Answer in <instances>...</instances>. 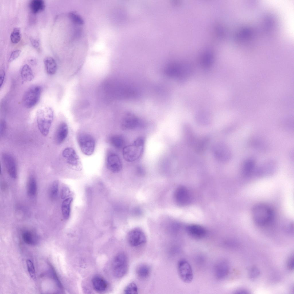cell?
<instances>
[{"label": "cell", "mask_w": 294, "mask_h": 294, "mask_svg": "<svg viewBox=\"0 0 294 294\" xmlns=\"http://www.w3.org/2000/svg\"><path fill=\"white\" fill-rule=\"evenodd\" d=\"M253 219L256 224L261 226L269 224L274 216L272 209L269 205L264 204H258L254 206L252 211Z\"/></svg>", "instance_id": "6da1fadb"}, {"label": "cell", "mask_w": 294, "mask_h": 294, "mask_svg": "<svg viewBox=\"0 0 294 294\" xmlns=\"http://www.w3.org/2000/svg\"><path fill=\"white\" fill-rule=\"evenodd\" d=\"M144 138L139 137L131 144L125 146L123 148V155L125 160L131 162L140 159L144 152Z\"/></svg>", "instance_id": "7a4b0ae2"}, {"label": "cell", "mask_w": 294, "mask_h": 294, "mask_svg": "<svg viewBox=\"0 0 294 294\" xmlns=\"http://www.w3.org/2000/svg\"><path fill=\"white\" fill-rule=\"evenodd\" d=\"M53 117V110L50 107H43L38 111L37 113L38 127L43 136H46L49 134Z\"/></svg>", "instance_id": "3957f363"}, {"label": "cell", "mask_w": 294, "mask_h": 294, "mask_svg": "<svg viewBox=\"0 0 294 294\" xmlns=\"http://www.w3.org/2000/svg\"><path fill=\"white\" fill-rule=\"evenodd\" d=\"M128 257L124 252L118 254L114 257L112 263V270L114 276L121 278L127 272L128 269Z\"/></svg>", "instance_id": "277c9868"}, {"label": "cell", "mask_w": 294, "mask_h": 294, "mask_svg": "<svg viewBox=\"0 0 294 294\" xmlns=\"http://www.w3.org/2000/svg\"><path fill=\"white\" fill-rule=\"evenodd\" d=\"M41 93V88L38 86H35L29 88L26 91L22 98V102L26 108H30L35 106L38 102Z\"/></svg>", "instance_id": "5b68a950"}, {"label": "cell", "mask_w": 294, "mask_h": 294, "mask_svg": "<svg viewBox=\"0 0 294 294\" xmlns=\"http://www.w3.org/2000/svg\"><path fill=\"white\" fill-rule=\"evenodd\" d=\"M79 146L82 152L85 155L90 156L93 153L95 148V142L90 135L82 133L78 138Z\"/></svg>", "instance_id": "8992f818"}, {"label": "cell", "mask_w": 294, "mask_h": 294, "mask_svg": "<svg viewBox=\"0 0 294 294\" xmlns=\"http://www.w3.org/2000/svg\"><path fill=\"white\" fill-rule=\"evenodd\" d=\"M127 239L129 244L134 247L141 246L146 241V237L144 232L138 227L133 229L129 231Z\"/></svg>", "instance_id": "52a82bcc"}, {"label": "cell", "mask_w": 294, "mask_h": 294, "mask_svg": "<svg viewBox=\"0 0 294 294\" xmlns=\"http://www.w3.org/2000/svg\"><path fill=\"white\" fill-rule=\"evenodd\" d=\"M144 121L131 113H128L123 118L121 124V128L129 130L142 128L145 126Z\"/></svg>", "instance_id": "ba28073f"}, {"label": "cell", "mask_w": 294, "mask_h": 294, "mask_svg": "<svg viewBox=\"0 0 294 294\" xmlns=\"http://www.w3.org/2000/svg\"><path fill=\"white\" fill-rule=\"evenodd\" d=\"M177 269L179 276L184 282H191L194 278L192 268L188 262L186 260H180L177 265Z\"/></svg>", "instance_id": "9c48e42d"}, {"label": "cell", "mask_w": 294, "mask_h": 294, "mask_svg": "<svg viewBox=\"0 0 294 294\" xmlns=\"http://www.w3.org/2000/svg\"><path fill=\"white\" fill-rule=\"evenodd\" d=\"M3 160L5 166L9 175L13 179L17 177V169L15 160L11 154L5 153L2 156Z\"/></svg>", "instance_id": "30bf717a"}, {"label": "cell", "mask_w": 294, "mask_h": 294, "mask_svg": "<svg viewBox=\"0 0 294 294\" xmlns=\"http://www.w3.org/2000/svg\"><path fill=\"white\" fill-rule=\"evenodd\" d=\"M174 198L176 203L179 205H185L190 200V196L188 191L184 187H180L175 190Z\"/></svg>", "instance_id": "8fae6325"}, {"label": "cell", "mask_w": 294, "mask_h": 294, "mask_svg": "<svg viewBox=\"0 0 294 294\" xmlns=\"http://www.w3.org/2000/svg\"><path fill=\"white\" fill-rule=\"evenodd\" d=\"M62 155L69 165L74 167L79 166L80 164L79 158L73 148L67 147L63 151Z\"/></svg>", "instance_id": "7c38bea8"}, {"label": "cell", "mask_w": 294, "mask_h": 294, "mask_svg": "<svg viewBox=\"0 0 294 294\" xmlns=\"http://www.w3.org/2000/svg\"><path fill=\"white\" fill-rule=\"evenodd\" d=\"M107 168L113 173L120 172L122 168V163L119 156L115 154H112L107 158Z\"/></svg>", "instance_id": "4fadbf2b"}, {"label": "cell", "mask_w": 294, "mask_h": 294, "mask_svg": "<svg viewBox=\"0 0 294 294\" xmlns=\"http://www.w3.org/2000/svg\"><path fill=\"white\" fill-rule=\"evenodd\" d=\"M215 277L218 280H222L227 275L229 271V266L226 261L221 260L215 264L214 268Z\"/></svg>", "instance_id": "5bb4252c"}, {"label": "cell", "mask_w": 294, "mask_h": 294, "mask_svg": "<svg viewBox=\"0 0 294 294\" xmlns=\"http://www.w3.org/2000/svg\"><path fill=\"white\" fill-rule=\"evenodd\" d=\"M214 156L219 160L225 161L228 160L230 156L229 151L227 147L222 143L215 145L213 149Z\"/></svg>", "instance_id": "9a60e30c"}, {"label": "cell", "mask_w": 294, "mask_h": 294, "mask_svg": "<svg viewBox=\"0 0 294 294\" xmlns=\"http://www.w3.org/2000/svg\"><path fill=\"white\" fill-rule=\"evenodd\" d=\"M189 235L196 239H201L206 234V229L203 227L197 225H192L188 226L187 229Z\"/></svg>", "instance_id": "2e32d148"}, {"label": "cell", "mask_w": 294, "mask_h": 294, "mask_svg": "<svg viewBox=\"0 0 294 294\" xmlns=\"http://www.w3.org/2000/svg\"><path fill=\"white\" fill-rule=\"evenodd\" d=\"M68 133V128L65 122L60 123L58 125L55 134V140L58 144H61L65 140Z\"/></svg>", "instance_id": "e0dca14e"}, {"label": "cell", "mask_w": 294, "mask_h": 294, "mask_svg": "<svg viewBox=\"0 0 294 294\" xmlns=\"http://www.w3.org/2000/svg\"><path fill=\"white\" fill-rule=\"evenodd\" d=\"M92 283L94 289L98 292H102L105 291L107 287L106 281L100 276H95L92 278Z\"/></svg>", "instance_id": "ac0fdd59"}, {"label": "cell", "mask_w": 294, "mask_h": 294, "mask_svg": "<svg viewBox=\"0 0 294 294\" xmlns=\"http://www.w3.org/2000/svg\"><path fill=\"white\" fill-rule=\"evenodd\" d=\"M47 73L49 75H53L56 72L57 65L55 60L51 57L45 58L44 61Z\"/></svg>", "instance_id": "d6986e66"}, {"label": "cell", "mask_w": 294, "mask_h": 294, "mask_svg": "<svg viewBox=\"0 0 294 294\" xmlns=\"http://www.w3.org/2000/svg\"><path fill=\"white\" fill-rule=\"evenodd\" d=\"M73 200V198L69 197L65 199L62 202L61 209L62 214L64 218L67 220L70 216L71 206Z\"/></svg>", "instance_id": "ffe728a7"}, {"label": "cell", "mask_w": 294, "mask_h": 294, "mask_svg": "<svg viewBox=\"0 0 294 294\" xmlns=\"http://www.w3.org/2000/svg\"><path fill=\"white\" fill-rule=\"evenodd\" d=\"M20 75L22 80L25 82L31 81L34 78L32 69L28 65L26 64L24 65L22 67Z\"/></svg>", "instance_id": "44dd1931"}, {"label": "cell", "mask_w": 294, "mask_h": 294, "mask_svg": "<svg viewBox=\"0 0 294 294\" xmlns=\"http://www.w3.org/2000/svg\"><path fill=\"white\" fill-rule=\"evenodd\" d=\"M37 186L35 178L33 175L29 177L27 187V193L28 196L30 197H34L37 192Z\"/></svg>", "instance_id": "7402d4cb"}, {"label": "cell", "mask_w": 294, "mask_h": 294, "mask_svg": "<svg viewBox=\"0 0 294 294\" xmlns=\"http://www.w3.org/2000/svg\"><path fill=\"white\" fill-rule=\"evenodd\" d=\"M29 6L32 12L36 13L45 9V4L42 0H32L30 2Z\"/></svg>", "instance_id": "603a6c76"}, {"label": "cell", "mask_w": 294, "mask_h": 294, "mask_svg": "<svg viewBox=\"0 0 294 294\" xmlns=\"http://www.w3.org/2000/svg\"><path fill=\"white\" fill-rule=\"evenodd\" d=\"M136 272L139 278L144 279L147 278L149 275L150 269L148 265L142 264L138 266L136 269Z\"/></svg>", "instance_id": "cb8c5ba5"}, {"label": "cell", "mask_w": 294, "mask_h": 294, "mask_svg": "<svg viewBox=\"0 0 294 294\" xmlns=\"http://www.w3.org/2000/svg\"><path fill=\"white\" fill-rule=\"evenodd\" d=\"M111 144L115 148L120 149L123 148L125 143L124 138L121 136L115 135L113 136L110 139Z\"/></svg>", "instance_id": "d4e9b609"}, {"label": "cell", "mask_w": 294, "mask_h": 294, "mask_svg": "<svg viewBox=\"0 0 294 294\" xmlns=\"http://www.w3.org/2000/svg\"><path fill=\"white\" fill-rule=\"evenodd\" d=\"M22 238L24 242L27 244L34 245L37 243L36 237L29 231H26L24 232L22 235Z\"/></svg>", "instance_id": "484cf974"}, {"label": "cell", "mask_w": 294, "mask_h": 294, "mask_svg": "<svg viewBox=\"0 0 294 294\" xmlns=\"http://www.w3.org/2000/svg\"><path fill=\"white\" fill-rule=\"evenodd\" d=\"M59 182L55 181L51 184L49 189V195L51 198L53 199L57 197L58 192Z\"/></svg>", "instance_id": "4316f807"}, {"label": "cell", "mask_w": 294, "mask_h": 294, "mask_svg": "<svg viewBox=\"0 0 294 294\" xmlns=\"http://www.w3.org/2000/svg\"><path fill=\"white\" fill-rule=\"evenodd\" d=\"M21 34L20 30L19 28H14L11 33L10 38L11 42L13 43H17L20 40Z\"/></svg>", "instance_id": "83f0119b"}, {"label": "cell", "mask_w": 294, "mask_h": 294, "mask_svg": "<svg viewBox=\"0 0 294 294\" xmlns=\"http://www.w3.org/2000/svg\"><path fill=\"white\" fill-rule=\"evenodd\" d=\"M243 165V173L247 175L250 174L252 171L254 166V163L252 160H249L246 161Z\"/></svg>", "instance_id": "f1b7e54d"}, {"label": "cell", "mask_w": 294, "mask_h": 294, "mask_svg": "<svg viewBox=\"0 0 294 294\" xmlns=\"http://www.w3.org/2000/svg\"><path fill=\"white\" fill-rule=\"evenodd\" d=\"M124 292L127 294H137L138 288L137 285L134 283H131L126 287L124 290Z\"/></svg>", "instance_id": "f546056e"}, {"label": "cell", "mask_w": 294, "mask_h": 294, "mask_svg": "<svg viewBox=\"0 0 294 294\" xmlns=\"http://www.w3.org/2000/svg\"><path fill=\"white\" fill-rule=\"evenodd\" d=\"M26 262L28 270L30 277L33 279H35L36 272L32 262L30 260H27Z\"/></svg>", "instance_id": "4dcf8cb0"}, {"label": "cell", "mask_w": 294, "mask_h": 294, "mask_svg": "<svg viewBox=\"0 0 294 294\" xmlns=\"http://www.w3.org/2000/svg\"><path fill=\"white\" fill-rule=\"evenodd\" d=\"M260 272L259 270L256 267H253L251 268L249 272V276L250 278L254 279L256 278L259 275Z\"/></svg>", "instance_id": "1f68e13d"}, {"label": "cell", "mask_w": 294, "mask_h": 294, "mask_svg": "<svg viewBox=\"0 0 294 294\" xmlns=\"http://www.w3.org/2000/svg\"><path fill=\"white\" fill-rule=\"evenodd\" d=\"M50 267L51 268V269L52 270V272L53 274V278L55 281L56 282V283L57 285L61 289H62L63 287L62 285L60 280H59L57 276V274L54 268L52 265H50Z\"/></svg>", "instance_id": "d6a6232c"}, {"label": "cell", "mask_w": 294, "mask_h": 294, "mask_svg": "<svg viewBox=\"0 0 294 294\" xmlns=\"http://www.w3.org/2000/svg\"><path fill=\"white\" fill-rule=\"evenodd\" d=\"M21 53V51L17 49L13 51L11 54L9 56L8 61L11 62L16 59L19 56Z\"/></svg>", "instance_id": "836d02e7"}, {"label": "cell", "mask_w": 294, "mask_h": 294, "mask_svg": "<svg viewBox=\"0 0 294 294\" xmlns=\"http://www.w3.org/2000/svg\"><path fill=\"white\" fill-rule=\"evenodd\" d=\"M70 193L69 189L66 187H63L61 189V197L62 199H65Z\"/></svg>", "instance_id": "e575fe53"}, {"label": "cell", "mask_w": 294, "mask_h": 294, "mask_svg": "<svg viewBox=\"0 0 294 294\" xmlns=\"http://www.w3.org/2000/svg\"><path fill=\"white\" fill-rule=\"evenodd\" d=\"M6 128V124L5 121L2 120L1 121L0 124V133L1 135H3L5 131Z\"/></svg>", "instance_id": "d590c367"}, {"label": "cell", "mask_w": 294, "mask_h": 294, "mask_svg": "<svg viewBox=\"0 0 294 294\" xmlns=\"http://www.w3.org/2000/svg\"><path fill=\"white\" fill-rule=\"evenodd\" d=\"M288 268L291 269H292L294 267V258L293 256H291L289 259L288 263Z\"/></svg>", "instance_id": "8d00e7d4"}, {"label": "cell", "mask_w": 294, "mask_h": 294, "mask_svg": "<svg viewBox=\"0 0 294 294\" xmlns=\"http://www.w3.org/2000/svg\"><path fill=\"white\" fill-rule=\"evenodd\" d=\"M5 76V71L3 69L1 70L0 72V84L1 87L3 83Z\"/></svg>", "instance_id": "74e56055"}, {"label": "cell", "mask_w": 294, "mask_h": 294, "mask_svg": "<svg viewBox=\"0 0 294 294\" xmlns=\"http://www.w3.org/2000/svg\"><path fill=\"white\" fill-rule=\"evenodd\" d=\"M30 41L32 45L34 48H37L39 47V43L37 40L32 38L30 39Z\"/></svg>", "instance_id": "f35d334b"}, {"label": "cell", "mask_w": 294, "mask_h": 294, "mask_svg": "<svg viewBox=\"0 0 294 294\" xmlns=\"http://www.w3.org/2000/svg\"><path fill=\"white\" fill-rule=\"evenodd\" d=\"M237 293H247V291L243 289H240L236 291Z\"/></svg>", "instance_id": "ab89813d"}]
</instances>
